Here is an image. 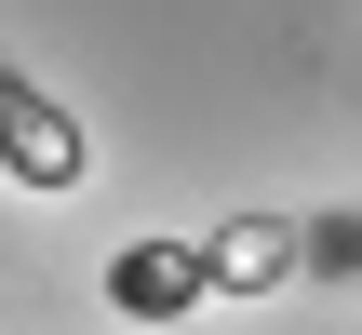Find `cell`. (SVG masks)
Returning <instances> with one entry per match:
<instances>
[{
    "label": "cell",
    "mask_w": 362,
    "mask_h": 335,
    "mask_svg": "<svg viewBox=\"0 0 362 335\" xmlns=\"http://www.w3.org/2000/svg\"><path fill=\"white\" fill-rule=\"evenodd\" d=\"M81 161H94L81 121H67L27 67H0V175H13V188H81Z\"/></svg>",
    "instance_id": "1"
},
{
    "label": "cell",
    "mask_w": 362,
    "mask_h": 335,
    "mask_svg": "<svg viewBox=\"0 0 362 335\" xmlns=\"http://www.w3.org/2000/svg\"><path fill=\"white\" fill-rule=\"evenodd\" d=\"M202 282H228L202 242H134V255H107V309H121V322H175V309H202Z\"/></svg>",
    "instance_id": "2"
}]
</instances>
